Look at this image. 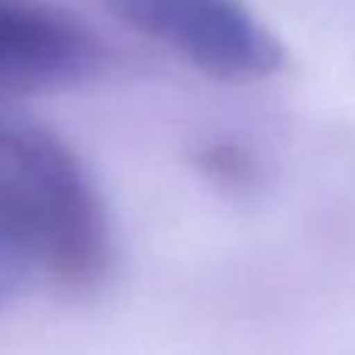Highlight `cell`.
<instances>
[{
	"label": "cell",
	"instance_id": "obj_1",
	"mask_svg": "<svg viewBox=\"0 0 355 355\" xmlns=\"http://www.w3.org/2000/svg\"><path fill=\"white\" fill-rule=\"evenodd\" d=\"M0 227L67 289L110 274L114 239L79 157L47 126L0 104Z\"/></svg>",
	"mask_w": 355,
	"mask_h": 355
},
{
	"label": "cell",
	"instance_id": "obj_2",
	"mask_svg": "<svg viewBox=\"0 0 355 355\" xmlns=\"http://www.w3.org/2000/svg\"><path fill=\"white\" fill-rule=\"evenodd\" d=\"M139 35L214 79L255 82L283 67V47L245 0H101Z\"/></svg>",
	"mask_w": 355,
	"mask_h": 355
},
{
	"label": "cell",
	"instance_id": "obj_3",
	"mask_svg": "<svg viewBox=\"0 0 355 355\" xmlns=\"http://www.w3.org/2000/svg\"><path fill=\"white\" fill-rule=\"evenodd\" d=\"M104 47L47 0H0V92H57L94 79Z\"/></svg>",
	"mask_w": 355,
	"mask_h": 355
},
{
	"label": "cell",
	"instance_id": "obj_4",
	"mask_svg": "<svg viewBox=\"0 0 355 355\" xmlns=\"http://www.w3.org/2000/svg\"><path fill=\"white\" fill-rule=\"evenodd\" d=\"M35 264L28 258V252L0 227V309L10 305L16 295L26 289L28 277L35 274Z\"/></svg>",
	"mask_w": 355,
	"mask_h": 355
},
{
	"label": "cell",
	"instance_id": "obj_5",
	"mask_svg": "<svg viewBox=\"0 0 355 355\" xmlns=\"http://www.w3.org/2000/svg\"><path fill=\"white\" fill-rule=\"evenodd\" d=\"M205 167L214 176H223V180H245V157L227 145L205 151Z\"/></svg>",
	"mask_w": 355,
	"mask_h": 355
}]
</instances>
